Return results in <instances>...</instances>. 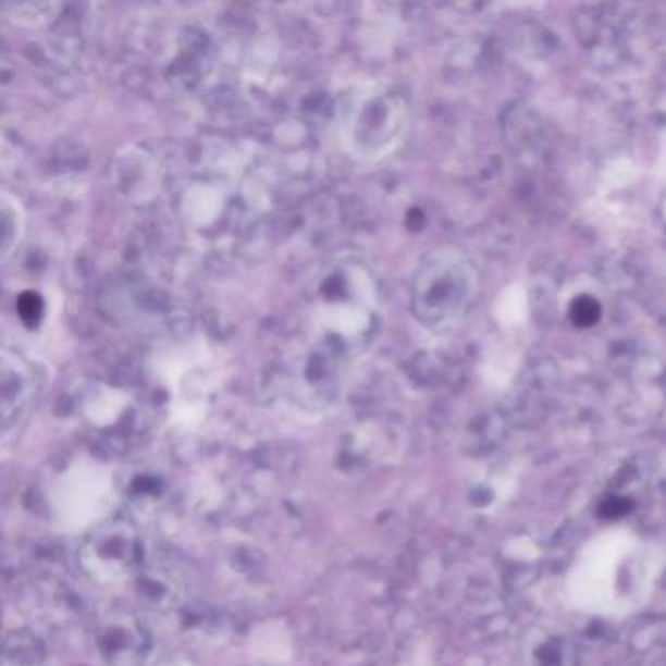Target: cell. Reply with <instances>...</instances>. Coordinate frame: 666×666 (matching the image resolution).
<instances>
[{
  "label": "cell",
  "instance_id": "obj_1",
  "mask_svg": "<svg viewBox=\"0 0 666 666\" xmlns=\"http://www.w3.org/2000/svg\"><path fill=\"white\" fill-rule=\"evenodd\" d=\"M378 313L380 289L373 272L360 258H338L311 287L307 338L348 360L370 343Z\"/></svg>",
  "mask_w": 666,
  "mask_h": 666
},
{
  "label": "cell",
  "instance_id": "obj_2",
  "mask_svg": "<svg viewBox=\"0 0 666 666\" xmlns=\"http://www.w3.org/2000/svg\"><path fill=\"white\" fill-rule=\"evenodd\" d=\"M409 108L403 96L387 86H358L338 108V130L346 149L356 159L378 161L393 151L407 127Z\"/></svg>",
  "mask_w": 666,
  "mask_h": 666
},
{
  "label": "cell",
  "instance_id": "obj_3",
  "mask_svg": "<svg viewBox=\"0 0 666 666\" xmlns=\"http://www.w3.org/2000/svg\"><path fill=\"white\" fill-rule=\"evenodd\" d=\"M477 284L476 268L464 255L439 250L420 262L412 278V311L432 331H447L473 304Z\"/></svg>",
  "mask_w": 666,
  "mask_h": 666
},
{
  "label": "cell",
  "instance_id": "obj_4",
  "mask_svg": "<svg viewBox=\"0 0 666 666\" xmlns=\"http://www.w3.org/2000/svg\"><path fill=\"white\" fill-rule=\"evenodd\" d=\"M76 562L86 579L100 587L134 581L145 567L141 535L127 518L106 520L83 540Z\"/></svg>",
  "mask_w": 666,
  "mask_h": 666
},
{
  "label": "cell",
  "instance_id": "obj_5",
  "mask_svg": "<svg viewBox=\"0 0 666 666\" xmlns=\"http://www.w3.org/2000/svg\"><path fill=\"white\" fill-rule=\"evenodd\" d=\"M78 415L86 429L110 447L130 446L145 429L141 400L132 393L95 383L81 393Z\"/></svg>",
  "mask_w": 666,
  "mask_h": 666
},
{
  "label": "cell",
  "instance_id": "obj_6",
  "mask_svg": "<svg viewBox=\"0 0 666 666\" xmlns=\"http://www.w3.org/2000/svg\"><path fill=\"white\" fill-rule=\"evenodd\" d=\"M95 648L106 665L139 666L151 649V638L134 612L110 608L96 619Z\"/></svg>",
  "mask_w": 666,
  "mask_h": 666
},
{
  "label": "cell",
  "instance_id": "obj_7",
  "mask_svg": "<svg viewBox=\"0 0 666 666\" xmlns=\"http://www.w3.org/2000/svg\"><path fill=\"white\" fill-rule=\"evenodd\" d=\"M46 371L26 354H2V429L4 434L26 419L44 390Z\"/></svg>",
  "mask_w": 666,
  "mask_h": 666
},
{
  "label": "cell",
  "instance_id": "obj_8",
  "mask_svg": "<svg viewBox=\"0 0 666 666\" xmlns=\"http://www.w3.org/2000/svg\"><path fill=\"white\" fill-rule=\"evenodd\" d=\"M46 653L38 638L28 631H14L4 643V666H41Z\"/></svg>",
  "mask_w": 666,
  "mask_h": 666
},
{
  "label": "cell",
  "instance_id": "obj_9",
  "mask_svg": "<svg viewBox=\"0 0 666 666\" xmlns=\"http://www.w3.org/2000/svg\"><path fill=\"white\" fill-rule=\"evenodd\" d=\"M164 493V481L152 471H137L125 485V495L130 496L137 505H149L157 503Z\"/></svg>",
  "mask_w": 666,
  "mask_h": 666
},
{
  "label": "cell",
  "instance_id": "obj_10",
  "mask_svg": "<svg viewBox=\"0 0 666 666\" xmlns=\"http://www.w3.org/2000/svg\"><path fill=\"white\" fill-rule=\"evenodd\" d=\"M20 317L28 324L38 323L44 314V304L36 294H24L18 304Z\"/></svg>",
  "mask_w": 666,
  "mask_h": 666
},
{
  "label": "cell",
  "instance_id": "obj_11",
  "mask_svg": "<svg viewBox=\"0 0 666 666\" xmlns=\"http://www.w3.org/2000/svg\"><path fill=\"white\" fill-rule=\"evenodd\" d=\"M155 666H201L196 658L184 653H171L166 657H162Z\"/></svg>",
  "mask_w": 666,
  "mask_h": 666
}]
</instances>
